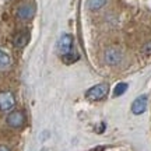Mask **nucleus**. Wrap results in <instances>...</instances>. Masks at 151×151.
<instances>
[{
	"label": "nucleus",
	"mask_w": 151,
	"mask_h": 151,
	"mask_svg": "<svg viewBox=\"0 0 151 151\" xmlns=\"http://www.w3.org/2000/svg\"><path fill=\"white\" fill-rule=\"evenodd\" d=\"M109 92V87L108 84L105 83H101V84H97V86L91 87L88 91L86 92V98L90 99V101H99L108 95Z\"/></svg>",
	"instance_id": "f257e3e1"
},
{
	"label": "nucleus",
	"mask_w": 151,
	"mask_h": 151,
	"mask_svg": "<svg viewBox=\"0 0 151 151\" xmlns=\"http://www.w3.org/2000/svg\"><path fill=\"white\" fill-rule=\"evenodd\" d=\"M14 105H16V98L10 91L0 92V111L9 112L14 108Z\"/></svg>",
	"instance_id": "f03ea898"
},
{
	"label": "nucleus",
	"mask_w": 151,
	"mask_h": 151,
	"mask_svg": "<svg viewBox=\"0 0 151 151\" xmlns=\"http://www.w3.org/2000/svg\"><path fill=\"white\" fill-rule=\"evenodd\" d=\"M58 49L62 55H66L73 50V37L69 35V34H65L62 35L60 39L58 41Z\"/></svg>",
	"instance_id": "7ed1b4c3"
},
{
	"label": "nucleus",
	"mask_w": 151,
	"mask_h": 151,
	"mask_svg": "<svg viewBox=\"0 0 151 151\" xmlns=\"http://www.w3.org/2000/svg\"><path fill=\"white\" fill-rule=\"evenodd\" d=\"M24 122H25V116H24V113L20 112V111H13V112H10L9 116H7V123H9V126L14 127V129L21 127L22 124H24Z\"/></svg>",
	"instance_id": "20e7f679"
},
{
	"label": "nucleus",
	"mask_w": 151,
	"mask_h": 151,
	"mask_svg": "<svg viewBox=\"0 0 151 151\" xmlns=\"http://www.w3.org/2000/svg\"><path fill=\"white\" fill-rule=\"evenodd\" d=\"M120 60H122V53L119 49L109 48L105 50V62L108 65H118V63H120Z\"/></svg>",
	"instance_id": "39448f33"
},
{
	"label": "nucleus",
	"mask_w": 151,
	"mask_h": 151,
	"mask_svg": "<svg viewBox=\"0 0 151 151\" xmlns=\"http://www.w3.org/2000/svg\"><path fill=\"white\" fill-rule=\"evenodd\" d=\"M147 109V97L146 95H140L137 97L132 104V112L134 115H141L144 113Z\"/></svg>",
	"instance_id": "423d86ee"
},
{
	"label": "nucleus",
	"mask_w": 151,
	"mask_h": 151,
	"mask_svg": "<svg viewBox=\"0 0 151 151\" xmlns=\"http://www.w3.org/2000/svg\"><path fill=\"white\" fill-rule=\"evenodd\" d=\"M35 14V7L32 4H22L18 11H17V16L20 20H24V21H27V20H31Z\"/></svg>",
	"instance_id": "0eeeda50"
},
{
	"label": "nucleus",
	"mask_w": 151,
	"mask_h": 151,
	"mask_svg": "<svg viewBox=\"0 0 151 151\" xmlns=\"http://www.w3.org/2000/svg\"><path fill=\"white\" fill-rule=\"evenodd\" d=\"M28 41H29V32L28 31H21V32H18L14 37L13 43H14L16 48H24L28 43Z\"/></svg>",
	"instance_id": "6e6552de"
},
{
	"label": "nucleus",
	"mask_w": 151,
	"mask_h": 151,
	"mask_svg": "<svg viewBox=\"0 0 151 151\" xmlns=\"http://www.w3.org/2000/svg\"><path fill=\"white\" fill-rule=\"evenodd\" d=\"M11 65V58L9 52L4 50L3 48H0V70H6L9 69Z\"/></svg>",
	"instance_id": "1a4fd4ad"
},
{
	"label": "nucleus",
	"mask_w": 151,
	"mask_h": 151,
	"mask_svg": "<svg viewBox=\"0 0 151 151\" xmlns=\"http://www.w3.org/2000/svg\"><path fill=\"white\" fill-rule=\"evenodd\" d=\"M78 59H80V56L74 50H71V52H69V53H66V55H62V60L65 62V65H73Z\"/></svg>",
	"instance_id": "9d476101"
},
{
	"label": "nucleus",
	"mask_w": 151,
	"mask_h": 151,
	"mask_svg": "<svg viewBox=\"0 0 151 151\" xmlns=\"http://www.w3.org/2000/svg\"><path fill=\"white\" fill-rule=\"evenodd\" d=\"M105 3H106V0H88V1H87L90 10H99Z\"/></svg>",
	"instance_id": "9b49d317"
},
{
	"label": "nucleus",
	"mask_w": 151,
	"mask_h": 151,
	"mask_svg": "<svg viewBox=\"0 0 151 151\" xmlns=\"http://www.w3.org/2000/svg\"><path fill=\"white\" fill-rule=\"evenodd\" d=\"M127 90V84L126 83H119L118 86L115 87V90H113V95L115 97H119V95H123L124 92Z\"/></svg>",
	"instance_id": "f8f14e48"
},
{
	"label": "nucleus",
	"mask_w": 151,
	"mask_h": 151,
	"mask_svg": "<svg viewBox=\"0 0 151 151\" xmlns=\"http://www.w3.org/2000/svg\"><path fill=\"white\" fill-rule=\"evenodd\" d=\"M141 50H143V53L144 55H151V41H148V42L144 43Z\"/></svg>",
	"instance_id": "ddd939ff"
},
{
	"label": "nucleus",
	"mask_w": 151,
	"mask_h": 151,
	"mask_svg": "<svg viewBox=\"0 0 151 151\" xmlns=\"http://www.w3.org/2000/svg\"><path fill=\"white\" fill-rule=\"evenodd\" d=\"M0 151H10V148L6 146H0Z\"/></svg>",
	"instance_id": "4468645a"
}]
</instances>
